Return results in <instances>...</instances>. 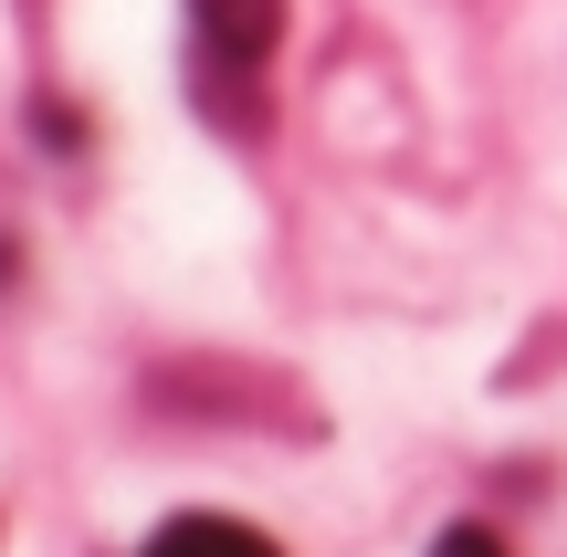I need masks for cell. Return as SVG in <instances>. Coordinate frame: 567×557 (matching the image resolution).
Returning a JSON list of instances; mask_svg holds the SVG:
<instances>
[{
  "label": "cell",
  "instance_id": "2",
  "mask_svg": "<svg viewBox=\"0 0 567 557\" xmlns=\"http://www.w3.org/2000/svg\"><path fill=\"white\" fill-rule=\"evenodd\" d=\"M137 557H274V537L243 526V516H168Z\"/></svg>",
  "mask_w": 567,
  "mask_h": 557
},
{
  "label": "cell",
  "instance_id": "1",
  "mask_svg": "<svg viewBox=\"0 0 567 557\" xmlns=\"http://www.w3.org/2000/svg\"><path fill=\"white\" fill-rule=\"evenodd\" d=\"M189 11H200V42L231 63H264L274 32H284V0H189Z\"/></svg>",
  "mask_w": 567,
  "mask_h": 557
},
{
  "label": "cell",
  "instance_id": "3",
  "mask_svg": "<svg viewBox=\"0 0 567 557\" xmlns=\"http://www.w3.org/2000/svg\"><path fill=\"white\" fill-rule=\"evenodd\" d=\"M431 557H505V547H494V526H442Z\"/></svg>",
  "mask_w": 567,
  "mask_h": 557
}]
</instances>
